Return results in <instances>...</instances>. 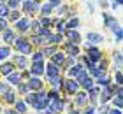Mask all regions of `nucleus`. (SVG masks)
<instances>
[{
    "instance_id": "a211bd4d",
    "label": "nucleus",
    "mask_w": 123,
    "mask_h": 114,
    "mask_svg": "<svg viewBox=\"0 0 123 114\" xmlns=\"http://www.w3.org/2000/svg\"><path fill=\"white\" fill-rule=\"evenodd\" d=\"M26 63H28V61H26V56L25 54H18V56H14V65L16 67H21V68H26Z\"/></svg>"
},
{
    "instance_id": "f257e3e1",
    "label": "nucleus",
    "mask_w": 123,
    "mask_h": 114,
    "mask_svg": "<svg viewBox=\"0 0 123 114\" xmlns=\"http://www.w3.org/2000/svg\"><path fill=\"white\" fill-rule=\"evenodd\" d=\"M12 46H14V49L16 51H19L21 54H30L32 53V44H30V41H26L25 37H16V41L12 42Z\"/></svg>"
},
{
    "instance_id": "a19ab883",
    "label": "nucleus",
    "mask_w": 123,
    "mask_h": 114,
    "mask_svg": "<svg viewBox=\"0 0 123 114\" xmlns=\"http://www.w3.org/2000/svg\"><path fill=\"white\" fill-rule=\"evenodd\" d=\"M114 35H116V41H118V42H120V41H123V26H120V30L116 32Z\"/></svg>"
},
{
    "instance_id": "412c9836",
    "label": "nucleus",
    "mask_w": 123,
    "mask_h": 114,
    "mask_svg": "<svg viewBox=\"0 0 123 114\" xmlns=\"http://www.w3.org/2000/svg\"><path fill=\"white\" fill-rule=\"evenodd\" d=\"M14 109L18 111L19 114H25L26 112V102L25 100H16L14 102Z\"/></svg>"
},
{
    "instance_id": "c9c22d12",
    "label": "nucleus",
    "mask_w": 123,
    "mask_h": 114,
    "mask_svg": "<svg viewBox=\"0 0 123 114\" xmlns=\"http://www.w3.org/2000/svg\"><path fill=\"white\" fill-rule=\"evenodd\" d=\"M42 53H44V56H51L53 53H56V48H55V46L51 44V46H49V48H46V49H44Z\"/></svg>"
},
{
    "instance_id": "bb28decb",
    "label": "nucleus",
    "mask_w": 123,
    "mask_h": 114,
    "mask_svg": "<svg viewBox=\"0 0 123 114\" xmlns=\"http://www.w3.org/2000/svg\"><path fill=\"white\" fill-rule=\"evenodd\" d=\"M51 11H53V5H51V4L41 5V14H42V16H49V14H51Z\"/></svg>"
},
{
    "instance_id": "f704fd0d",
    "label": "nucleus",
    "mask_w": 123,
    "mask_h": 114,
    "mask_svg": "<svg viewBox=\"0 0 123 114\" xmlns=\"http://www.w3.org/2000/svg\"><path fill=\"white\" fill-rule=\"evenodd\" d=\"M5 4L9 5V9H18L19 7V0H5Z\"/></svg>"
},
{
    "instance_id": "393cba45",
    "label": "nucleus",
    "mask_w": 123,
    "mask_h": 114,
    "mask_svg": "<svg viewBox=\"0 0 123 114\" xmlns=\"http://www.w3.org/2000/svg\"><path fill=\"white\" fill-rule=\"evenodd\" d=\"M109 83H111V81H109V77H107V76H104V74L97 77V84H98V86H102V88H104V86H109Z\"/></svg>"
},
{
    "instance_id": "ddd939ff",
    "label": "nucleus",
    "mask_w": 123,
    "mask_h": 114,
    "mask_svg": "<svg viewBox=\"0 0 123 114\" xmlns=\"http://www.w3.org/2000/svg\"><path fill=\"white\" fill-rule=\"evenodd\" d=\"M86 102H88V93H86V91H77L76 98H74V104L76 105H85Z\"/></svg>"
},
{
    "instance_id": "b1692460",
    "label": "nucleus",
    "mask_w": 123,
    "mask_h": 114,
    "mask_svg": "<svg viewBox=\"0 0 123 114\" xmlns=\"http://www.w3.org/2000/svg\"><path fill=\"white\" fill-rule=\"evenodd\" d=\"M4 100L7 102V104H14V102H16V95H14V91H12V90H9L7 93L4 95Z\"/></svg>"
},
{
    "instance_id": "c756f323",
    "label": "nucleus",
    "mask_w": 123,
    "mask_h": 114,
    "mask_svg": "<svg viewBox=\"0 0 123 114\" xmlns=\"http://www.w3.org/2000/svg\"><path fill=\"white\" fill-rule=\"evenodd\" d=\"M35 61H44V53L42 51H37V53L32 54V63H35Z\"/></svg>"
},
{
    "instance_id": "20e7f679",
    "label": "nucleus",
    "mask_w": 123,
    "mask_h": 114,
    "mask_svg": "<svg viewBox=\"0 0 123 114\" xmlns=\"http://www.w3.org/2000/svg\"><path fill=\"white\" fill-rule=\"evenodd\" d=\"M63 51H65L69 56H77V54H79V46L69 41V42L63 44Z\"/></svg>"
},
{
    "instance_id": "4be33fe9",
    "label": "nucleus",
    "mask_w": 123,
    "mask_h": 114,
    "mask_svg": "<svg viewBox=\"0 0 123 114\" xmlns=\"http://www.w3.org/2000/svg\"><path fill=\"white\" fill-rule=\"evenodd\" d=\"M62 41V33H49V37H48V44H58Z\"/></svg>"
},
{
    "instance_id": "49530a36",
    "label": "nucleus",
    "mask_w": 123,
    "mask_h": 114,
    "mask_svg": "<svg viewBox=\"0 0 123 114\" xmlns=\"http://www.w3.org/2000/svg\"><path fill=\"white\" fill-rule=\"evenodd\" d=\"M60 2H62V0H49V4H51L53 7H55V5H60Z\"/></svg>"
},
{
    "instance_id": "4468645a",
    "label": "nucleus",
    "mask_w": 123,
    "mask_h": 114,
    "mask_svg": "<svg viewBox=\"0 0 123 114\" xmlns=\"http://www.w3.org/2000/svg\"><path fill=\"white\" fill-rule=\"evenodd\" d=\"M83 70H85V68H83L81 63H74V65L69 68V76H70V77H74V79H77V77H79V74H81Z\"/></svg>"
},
{
    "instance_id": "58836bf2",
    "label": "nucleus",
    "mask_w": 123,
    "mask_h": 114,
    "mask_svg": "<svg viewBox=\"0 0 123 114\" xmlns=\"http://www.w3.org/2000/svg\"><path fill=\"white\" fill-rule=\"evenodd\" d=\"M7 30V18H0V32H5Z\"/></svg>"
},
{
    "instance_id": "c03bdc74",
    "label": "nucleus",
    "mask_w": 123,
    "mask_h": 114,
    "mask_svg": "<svg viewBox=\"0 0 123 114\" xmlns=\"http://www.w3.org/2000/svg\"><path fill=\"white\" fill-rule=\"evenodd\" d=\"M85 114H95V107L92 105V107H86L85 109Z\"/></svg>"
},
{
    "instance_id": "a878e982",
    "label": "nucleus",
    "mask_w": 123,
    "mask_h": 114,
    "mask_svg": "<svg viewBox=\"0 0 123 114\" xmlns=\"http://www.w3.org/2000/svg\"><path fill=\"white\" fill-rule=\"evenodd\" d=\"M86 93H88V98H93V100H95L97 96H100V88H95V86H93V88L88 90Z\"/></svg>"
},
{
    "instance_id": "dca6fc26",
    "label": "nucleus",
    "mask_w": 123,
    "mask_h": 114,
    "mask_svg": "<svg viewBox=\"0 0 123 114\" xmlns=\"http://www.w3.org/2000/svg\"><path fill=\"white\" fill-rule=\"evenodd\" d=\"M51 61H53V63H56L58 67H62V65H63V61H65V54L56 51V53L51 54Z\"/></svg>"
},
{
    "instance_id": "72a5a7b5",
    "label": "nucleus",
    "mask_w": 123,
    "mask_h": 114,
    "mask_svg": "<svg viewBox=\"0 0 123 114\" xmlns=\"http://www.w3.org/2000/svg\"><path fill=\"white\" fill-rule=\"evenodd\" d=\"M9 90H11L9 88V83H0V96H4Z\"/></svg>"
},
{
    "instance_id": "09e8293b",
    "label": "nucleus",
    "mask_w": 123,
    "mask_h": 114,
    "mask_svg": "<svg viewBox=\"0 0 123 114\" xmlns=\"http://www.w3.org/2000/svg\"><path fill=\"white\" fill-rule=\"evenodd\" d=\"M118 95L123 96V86H118Z\"/></svg>"
},
{
    "instance_id": "4c0bfd02",
    "label": "nucleus",
    "mask_w": 123,
    "mask_h": 114,
    "mask_svg": "<svg viewBox=\"0 0 123 114\" xmlns=\"http://www.w3.org/2000/svg\"><path fill=\"white\" fill-rule=\"evenodd\" d=\"M114 79H116V84H118V86H123V72H116Z\"/></svg>"
},
{
    "instance_id": "2eb2a0df",
    "label": "nucleus",
    "mask_w": 123,
    "mask_h": 114,
    "mask_svg": "<svg viewBox=\"0 0 123 114\" xmlns=\"http://www.w3.org/2000/svg\"><path fill=\"white\" fill-rule=\"evenodd\" d=\"M86 39L90 41V44H98V42H102V41H104V37L100 35V33H95V32H88Z\"/></svg>"
},
{
    "instance_id": "79ce46f5",
    "label": "nucleus",
    "mask_w": 123,
    "mask_h": 114,
    "mask_svg": "<svg viewBox=\"0 0 123 114\" xmlns=\"http://www.w3.org/2000/svg\"><path fill=\"white\" fill-rule=\"evenodd\" d=\"M114 60H116V63H123V56H121V53H118V51H116V53H114Z\"/></svg>"
},
{
    "instance_id": "e433bc0d",
    "label": "nucleus",
    "mask_w": 123,
    "mask_h": 114,
    "mask_svg": "<svg viewBox=\"0 0 123 114\" xmlns=\"http://www.w3.org/2000/svg\"><path fill=\"white\" fill-rule=\"evenodd\" d=\"M74 63H76V56H69V58L63 61V65H65V67H69V68L74 65Z\"/></svg>"
},
{
    "instance_id": "6ab92c4d",
    "label": "nucleus",
    "mask_w": 123,
    "mask_h": 114,
    "mask_svg": "<svg viewBox=\"0 0 123 114\" xmlns=\"http://www.w3.org/2000/svg\"><path fill=\"white\" fill-rule=\"evenodd\" d=\"M7 83L9 84H19L21 83V72H12L7 76Z\"/></svg>"
},
{
    "instance_id": "aec40b11",
    "label": "nucleus",
    "mask_w": 123,
    "mask_h": 114,
    "mask_svg": "<svg viewBox=\"0 0 123 114\" xmlns=\"http://www.w3.org/2000/svg\"><path fill=\"white\" fill-rule=\"evenodd\" d=\"M14 41H16V33L7 28V30L4 32V42H5V44H12Z\"/></svg>"
},
{
    "instance_id": "5701e85b",
    "label": "nucleus",
    "mask_w": 123,
    "mask_h": 114,
    "mask_svg": "<svg viewBox=\"0 0 123 114\" xmlns=\"http://www.w3.org/2000/svg\"><path fill=\"white\" fill-rule=\"evenodd\" d=\"M111 100H113V105H114V107H118V109H123V96H121V95H114Z\"/></svg>"
},
{
    "instance_id": "1a4fd4ad",
    "label": "nucleus",
    "mask_w": 123,
    "mask_h": 114,
    "mask_svg": "<svg viewBox=\"0 0 123 114\" xmlns=\"http://www.w3.org/2000/svg\"><path fill=\"white\" fill-rule=\"evenodd\" d=\"M44 70H46V67H44L42 61H35V63H32V67H30V74L32 76H42Z\"/></svg>"
},
{
    "instance_id": "7c9ffc66",
    "label": "nucleus",
    "mask_w": 123,
    "mask_h": 114,
    "mask_svg": "<svg viewBox=\"0 0 123 114\" xmlns=\"http://www.w3.org/2000/svg\"><path fill=\"white\" fill-rule=\"evenodd\" d=\"M28 91H30V88H28V84H26V83H19V84H18V93L26 95Z\"/></svg>"
},
{
    "instance_id": "0eeeda50",
    "label": "nucleus",
    "mask_w": 123,
    "mask_h": 114,
    "mask_svg": "<svg viewBox=\"0 0 123 114\" xmlns=\"http://www.w3.org/2000/svg\"><path fill=\"white\" fill-rule=\"evenodd\" d=\"M28 28H30V19L28 18H19L18 21H16V30H18L19 33H25Z\"/></svg>"
},
{
    "instance_id": "c85d7f7f",
    "label": "nucleus",
    "mask_w": 123,
    "mask_h": 114,
    "mask_svg": "<svg viewBox=\"0 0 123 114\" xmlns=\"http://www.w3.org/2000/svg\"><path fill=\"white\" fill-rule=\"evenodd\" d=\"M11 12V9H9V5L7 4H0V18H7V14Z\"/></svg>"
},
{
    "instance_id": "a18cd8bd",
    "label": "nucleus",
    "mask_w": 123,
    "mask_h": 114,
    "mask_svg": "<svg viewBox=\"0 0 123 114\" xmlns=\"http://www.w3.org/2000/svg\"><path fill=\"white\" fill-rule=\"evenodd\" d=\"M107 114H123V112L118 109V107H116V109H109V112H107Z\"/></svg>"
},
{
    "instance_id": "7ed1b4c3",
    "label": "nucleus",
    "mask_w": 123,
    "mask_h": 114,
    "mask_svg": "<svg viewBox=\"0 0 123 114\" xmlns=\"http://www.w3.org/2000/svg\"><path fill=\"white\" fill-rule=\"evenodd\" d=\"M41 7H39V2L37 0H23V12L32 16L35 11H39Z\"/></svg>"
},
{
    "instance_id": "6e6552de",
    "label": "nucleus",
    "mask_w": 123,
    "mask_h": 114,
    "mask_svg": "<svg viewBox=\"0 0 123 114\" xmlns=\"http://www.w3.org/2000/svg\"><path fill=\"white\" fill-rule=\"evenodd\" d=\"M26 84H28V88L33 90V91H41V90H42V81H41L37 76H32Z\"/></svg>"
},
{
    "instance_id": "9d476101",
    "label": "nucleus",
    "mask_w": 123,
    "mask_h": 114,
    "mask_svg": "<svg viewBox=\"0 0 123 114\" xmlns=\"http://www.w3.org/2000/svg\"><path fill=\"white\" fill-rule=\"evenodd\" d=\"M65 35L69 37V41L74 42V44H79V42H81V35L76 32V28H67V30H65Z\"/></svg>"
},
{
    "instance_id": "f8f14e48",
    "label": "nucleus",
    "mask_w": 123,
    "mask_h": 114,
    "mask_svg": "<svg viewBox=\"0 0 123 114\" xmlns=\"http://www.w3.org/2000/svg\"><path fill=\"white\" fill-rule=\"evenodd\" d=\"M86 56H88V58H90L92 61H98L100 58H102V53H100V51H98L97 48H93V46H92V48H88Z\"/></svg>"
},
{
    "instance_id": "473e14b6",
    "label": "nucleus",
    "mask_w": 123,
    "mask_h": 114,
    "mask_svg": "<svg viewBox=\"0 0 123 114\" xmlns=\"http://www.w3.org/2000/svg\"><path fill=\"white\" fill-rule=\"evenodd\" d=\"M56 32H58V33H65V21H63V19L56 21Z\"/></svg>"
},
{
    "instance_id": "9b49d317",
    "label": "nucleus",
    "mask_w": 123,
    "mask_h": 114,
    "mask_svg": "<svg viewBox=\"0 0 123 114\" xmlns=\"http://www.w3.org/2000/svg\"><path fill=\"white\" fill-rule=\"evenodd\" d=\"M14 68H16L14 63H11V61H4V63L0 65V74L7 77L9 74H12V72H14Z\"/></svg>"
},
{
    "instance_id": "de8ad7c7",
    "label": "nucleus",
    "mask_w": 123,
    "mask_h": 114,
    "mask_svg": "<svg viewBox=\"0 0 123 114\" xmlns=\"http://www.w3.org/2000/svg\"><path fill=\"white\" fill-rule=\"evenodd\" d=\"M4 114H19V112H18V111H16V109H14V111H12V109H11V111H5Z\"/></svg>"
},
{
    "instance_id": "ea45409f",
    "label": "nucleus",
    "mask_w": 123,
    "mask_h": 114,
    "mask_svg": "<svg viewBox=\"0 0 123 114\" xmlns=\"http://www.w3.org/2000/svg\"><path fill=\"white\" fill-rule=\"evenodd\" d=\"M39 23H41L42 26H49V25H51V19H49L48 16H44V18H42L41 21H39Z\"/></svg>"
},
{
    "instance_id": "f03ea898",
    "label": "nucleus",
    "mask_w": 123,
    "mask_h": 114,
    "mask_svg": "<svg viewBox=\"0 0 123 114\" xmlns=\"http://www.w3.org/2000/svg\"><path fill=\"white\" fill-rule=\"evenodd\" d=\"M60 88H63L65 91H67V95H76L77 91H79V83H77V79H74V77H70V79H67V81H63L62 83V86Z\"/></svg>"
},
{
    "instance_id": "8fccbe9b",
    "label": "nucleus",
    "mask_w": 123,
    "mask_h": 114,
    "mask_svg": "<svg viewBox=\"0 0 123 114\" xmlns=\"http://www.w3.org/2000/svg\"><path fill=\"white\" fill-rule=\"evenodd\" d=\"M69 114H81V112H79V111H70Z\"/></svg>"
},
{
    "instance_id": "39448f33",
    "label": "nucleus",
    "mask_w": 123,
    "mask_h": 114,
    "mask_svg": "<svg viewBox=\"0 0 123 114\" xmlns=\"http://www.w3.org/2000/svg\"><path fill=\"white\" fill-rule=\"evenodd\" d=\"M104 21H105V26L109 28V30H113L114 33L120 30V25H118V21H116L113 16H109V14H104Z\"/></svg>"
},
{
    "instance_id": "cd10ccee",
    "label": "nucleus",
    "mask_w": 123,
    "mask_h": 114,
    "mask_svg": "<svg viewBox=\"0 0 123 114\" xmlns=\"http://www.w3.org/2000/svg\"><path fill=\"white\" fill-rule=\"evenodd\" d=\"M7 19H11V21L16 23V21L19 19V11H18V9H11V12L7 14Z\"/></svg>"
},
{
    "instance_id": "f3484780",
    "label": "nucleus",
    "mask_w": 123,
    "mask_h": 114,
    "mask_svg": "<svg viewBox=\"0 0 123 114\" xmlns=\"http://www.w3.org/2000/svg\"><path fill=\"white\" fill-rule=\"evenodd\" d=\"M11 56V46L9 44H4V46H0V60L5 61Z\"/></svg>"
},
{
    "instance_id": "2f4dec72",
    "label": "nucleus",
    "mask_w": 123,
    "mask_h": 114,
    "mask_svg": "<svg viewBox=\"0 0 123 114\" xmlns=\"http://www.w3.org/2000/svg\"><path fill=\"white\" fill-rule=\"evenodd\" d=\"M65 26H67V28H77V26H79V19H77V18H72L70 21L65 23Z\"/></svg>"
},
{
    "instance_id": "37998d69",
    "label": "nucleus",
    "mask_w": 123,
    "mask_h": 114,
    "mask_svg": "<svg viewBox=\"0 0 123 114\" xmlns=\"http://www.w3.org/2000/svg\"><path fill=\"white\" fill-rule=\"evenodd\" d=\"M107 112H109V105L102 104V107H100V114H107Z\"/></svg>"
},
{
    "instance_id": "423d86ee",
    "label": "nucleus",
    "mask_w": 123,
    "mask_h": 114,
    "mask_svg": "<svg viewBox=\"0 0 123 114\" xmlns=\"http://www.w3.org/2000/svg\"><path fill=\"white\" fill-rule=\"evenodd\" d=\"M44 74L48 76V79L49 77H55V76H60V67L56 63H53V61H49L48 67H46V70H44Z\"/></svg>"
}]
</instances>
